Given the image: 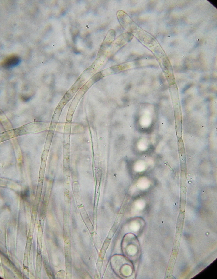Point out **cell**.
Returning a JSON list of instances; mask_svg holds the SVG:
<instances>
[{"label":"cell","instance_id":"cell-1","mask_svg":"<svg viewBox=\"0 0 217 279\" xmlns=\"http://www.w3.org/2000/svg\"><path fill=\"white\" fill-rule=\"evenodd\" d=\"M127 235L124 238L122 244L124 253L129 258L135 259L137 257L139 253V245L135 237L132 235Z\"/></svg>","mask_w":217,"mask_h":279},{"label":"cell","instance_id":"cell-2","mask_svg":"<svg viewBox=\"0 0 217 279\" xmlns=\"http://www.w3.org/2000/svg\"><path fill=\"white\" fill-rule=\"evenodd\" d=\"M118 21L121 25L126 30H130L134 26L133 21L129 16L123 11H118L117 13Z\"/></svg>","mask_w":217,"mask_h":279},{"label":"cell","instance_id":"cell-3","mask_svg":"<svg viewBox=\"0 0 217 279\" xmlns=\"http://www.w3.org/2000/svg\"><path fill=\"white\" fill-rule=\"evenodd\" d=\"M20 59L15 56H10L5 59L2 65L6 68H10L17 66L20 63Z\"/></svg>","mask_w":217,"mask_h":279},{"label":"cell","instance_id":"cell-4","mask_svg":"<svg viewBox=\"0 0 217 279\" xmlns=\"http://www.w3.org/2000/svg\"><path fill=\"white\" fill-rule=\"evenodd\" d=\"M102 75L101 73H99L97 75H96L93 78V80L95 82H97L98 80H99L100 79H101L102 78L101 76Z\"/></svg>","mask_w":217,"mask_h":279},{"label":"cell","instance_id":"cell-5","mask_svg":"<svg viewBox=\"0 0 217 279\" xmlns=\"http://www.w3.org/2000/svg\"><path fill=\"white\" fill-rule=\"evenodd\" d=\"M29 194V191L27 189H26L23 192H22L21 194V196L23 198H25L26 197H27L28 195Z\"/></svg>","mask_w":217,"mask_h":279}]
</instances>
